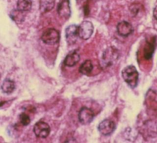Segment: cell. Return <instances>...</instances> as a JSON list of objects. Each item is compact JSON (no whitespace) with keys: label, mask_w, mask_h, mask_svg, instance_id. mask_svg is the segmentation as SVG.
Here are the masks:
<instances>
[{"label":"cell","mask_w":157,"mask_h":143,"mask_svg":"<svg viewBox=\"0 0 157 143\" xmlns=\"http://www.w3.org/2000/svg\"><path fill=\"white\" fill-rule=\"evenodd\" d=\"M122 77L124 80L131 87L134 88L137 86L139 73L134 66H128L124 68L121 72Z\"/></svg>","instance_id":"1"},{"label":"cell","mask_w":157,"mask_h":143,"mask_svg":"<svg viewBox=\"0 0 157 143\" xmlns=\"http://www.w3.org/2000/svg\"><path fill=\"white\" fill-rule=\"evenodd\" d=\"M119 56V53L118 50L114 47L107 48L103 53L102 56V65L103 67L106 68L113 64L116 61Z\"/></svg>","instance_id":"2"},{"label":"cell","mask_w":157,"mask_h":143,"mask_svg":"<svg viewBox=\"0 0 157 143\" xmlns=\"http://www.w3.org/2000/svg\"><path fill=\"white\" fill-rule=\"evenodd\" d=\"M41 39L47 44L54 45L59 41V33L54 28H48L43 33Z\"/></svg>","instance_id":"3"},{"label":"cell","mask_w":157,"mask_h":143,"mask_svg":"<svg viewBox=\"0 0 157 143\" xmlns=\"http://www.w3.org/2000/svg\"><path fill=\"white\" fill-rule=\"evenodd\" d=\"M93 30L94 27L91 22L83 21L78 26V35L81 39L87 40L93 34Z\"/></svg>","instance_id":"4"},{"label":"cell","mask_w":157,"mask_h":143,"mask_svg":"<svg viewBox=\"0 0 157 143\" xmlns=\"http://www.w3.org/2000/svg\"><path fill=\"white\" fill-rule=\"evenodd\" d=\"M33 131L37 137L45 138L50 134V128L47 123L40 121L34 125Z\"/></svg>","instance_id":"5"},{"label":"cell","mask_w":157,"mask_h":143,"mask_svg":"<svg viewBox=\"0 0 157 143\" xmlns=\"http://www.w3.org/2000/svg\"><path fill=\"white\" fill-rule=\"evenodd\" d=\"M94 114L93 110L86 107H83L80 109L78 113L79 122L84 125L90 123L93 120Z\"/></svg>","instance_id":"6"},{"label":"cell","mask_w":157,"mask_h":143,"mask_svg":"<svg viewBox=\"0 0 157 143\" xmlns=\"http://www.w3.org/2000/svg\"><path fill=\"white\" fill-rule=\"evenodd\" d=\"M115 129V123L110 120L105 119L102 120L98 126L99 131L103 135L107 136L112 134Z\"/></svg>","instance_id":"7"},{"label":"cell","mask_w":157,"mask_h":143,"mask_svg":"<svg viewBox=\"0 0 157 143\" xmlns=\"http://www.w3.org/2000/svg\"><path fill=\"white\" fill-rule=\"evenodd\" d=\"M78 36V26L71 25L66 29V39L69 44L75 43Z\"/></svg>","instance_id":"8"},{"label":"cell","mask_w":157,"mask_h":143,"mask_svg":"<svg viewBox=\"0 0 157 143\" xmlns=\"http://www.w3.org/2000/svg\"><path fill=\"white\" fill-rule=\"evenodd\" d=\"M58 15L63 18L67 19L70 17L71 10L68 0H63L58 6Z\"/></svg>","instance_id":"9"},{"label":"cell","mask_w":157,"mask_h":143,"mask_svg":"<svg viewBox=\"0 0 157 143\" xmlns=\"http://www.w3.org/2000/svg\"><path fill=\"white\" fill-rule=\"evenodd\" d=\"M117 29L119 35L123 37H126L132 33L133 28L132 25L128 21H123L117 25Z\"/></svg>","instance_id":"10"},{"label":"cell","mask_w":157,"mask_h":143,"mask_svg":"<svg viewBox=\"0 0 157 143\" xmlns=\"http://www.w3.org/2000/svg\"><path fill=\"white\" fill-rule=\"evenodd\" d=\"M80 55L76 50L71 52L66 56L64 60V64L68 67H72L75 66L80 60Z\"/></svg>","instance_id":"11"},{"label":"cell","mask_w":157,"mask_h":143,"mask_svg":"<svg viewBox=\"0 0 157 143\" xmlns=\"http://www.w3.org/2000/svg\"><path fill=\"white\" fill-rule=\"evenodd\" d=\"M155 42L154 39H153L151 41H147L146 42L144 49V55L146 60H149L152 57L155 48Z\"/></svg>","instance_id":"12"},{"label":"cell","mask_w":157,"mask_h":143,"mask_svg":"<svg viewBox=\"0 0 157 143\" xmlns=\"http://www.w3.org/2000/svg\"><path fill=\"white\" fill-rule=\"evenodd\" d=\"M93 68V66L91 60L85 61L79 68V72L83 75H88L91 73Z\"/></svg>","instance_id":"13"},{"label":"cell","mask_w":157,"mask_h":143,"mask_svg":"<svg viewBox=\"0 0 157 143\" xmlns=\"http://www.w3.org/2000/svg\"><path fill=\"white\" fill-rule=\"evenodd\" d=\"M15 85L13 80L10 79H6L1 85V90L5 93H10L15 89Z\"/></svg>","instance_id":"14"},{"label":"cell","mask_w":157,"mask_h":143,"mask_svg":"<svg viewBox=\"0 0 157 143\" xmlns=\"http://www.w3.org/2000/svg\"><path fill=\"white\" fill-rule=\"evenodd\" d=\"M17 7L21 12L29 11L32 7V0H18Z\"/></svg>","instance_id":"15"},{"label":"cell","mask_w":157,"mask_h":143,"mask_svg":"<svg viewBox=\"0 0 157 143\" xmlns=\"http://www.w3.org/2000/svg\"><path fill=\"white\" fill-rule=\"evenodd\" d=\"M55 5V0H40V9L42 12H47L51 10Z\"/></svg>","instance_id":"16"},{"label":"cell","mask_w":157,"mask_h":143,"mask_svg":"<svg viewBox=\"0 0 157 143\" xmlns=\"http://www.w3.org/2000/svg\"><path fill=\"white\" fill-rule=\"evenodd\" d=\"M23 12L18 9L13 10L10 13V17L13 20L16 22H21L24 20V15H23Z\"/></svg>","instance_id":"17"},{"label":"cell","mask_w":157,"mask_h":143,"mask_svg":"<svg viewBox=\"0 0 157 143\" xmlns=\"http://www.w3.org/2000/svg\"><path fill=\"white\" fill-rule=\"evenodd\" d=\"M20 122L23 126H27L30 123V118L28 115L25 113H21L19 117Z\"/></svg>","instance_id":"18"},{"label":"cell","mask_w":157,"mask_h":143,"mask_svg":"<svg viewBox=\"0 0 157 143\" xmlns=\"http://www.w3.org/2000/svg\"><path fill=\"white\" fill-rule=\"evenodd\" d=\"M139 7L137 6L136 4H132L131 7H130V10H131V12L134 15H136L138 11H139Z\"/></svg>","instance_id":"19"},{"label":"cell","mask_w":157,"mask_h":143,"mask_svg":"<svg viewBox=\"0 0 157 143\" xmlns=\"http://www.w3.org/2000/svg\"><path fill=\"white\" fill-rule=\"evenodd\" d=\"M87 1L88 0H76V2H77L78 5L83 6V5H85V4L87 2Z\"/></svg>","instance_id":"20"},{"label":"cell","mask_w":157,"mask_h":143,"mask_svg":"<svg viewBox=\"0 0 157 143\" xmlns=\"http://www.w3.org/2000/svg\"><path fill=\"white\" fill-rule=\"evenodd\" d=\"M153 15L154 18L157 20V6L154 8L153 9Z\"/></svg>","instance_id":"21"},{"label":"cell","mask_w":157,"mask_h":143,"mask_svg":"<svg viewBox=\"0 0 157 143\" xmlns=\"http://www.w3.org/2000/svg\"><path fill=\"white\" fill-rule=\"evenodd\" d=\"M0 77H1V76H0Z\"/></svg>","instance_id":"22"}]
</instances>
